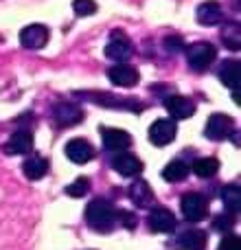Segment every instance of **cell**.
I'll use <instances>...</instances> for the list:
<instances>
[{
    "label": "cell",
    "mask_w": 241,
    "mask_h": 250,
    "mask_svg": "<svg viewBox=\"0 0 241 250\" xmlns=\"http://www.w3.org/2000/svg\"><path fill=\"white\" fill-rule=\"evenodd\" d=\"M217 169H220V163H217L215 158H198L193 163V173L198 178H211V176H215Z\"/></svg>",
    "instance_id": "23"
},
{
    "label": "cell",
    "mask_w": 241,
    "mask_h": 250,
    "mask_svg": "<svg viewBox=\"0 0 241 250\" xmlns=\"http://www.w3.org/2000/svg\"><path fill=\"white\" fill-rule=\"evenodd\" d=\"M101 138H103V147L108 151H125L132 145V136L123 129H101Z\"/></svg>",
    "instance_id": "10"
},
{
    "label": "cell",
    "mask_w": 241,
    "mask_h": 250,
    "mask_svg": "<svg viewBox=\"0 0 241 250\" xmlns=\"http://www.w3.org/2000/svg\"><path fill=\"white\" fill-rule=\"evenodd\" d=\"M235 132V121L226 114H213L206 121V127H204V134L211 141H221V138L233 136Z\"/></svg>",
    "instance_id": "4"
},
{
    "label": "cell",
    "mask_w": 241,
    "mask_h": 250,
    "mask_svg": "<svg viewBox=\"0 0 241 250\" xmlns=\"http://www.w3.org/2000/svg\"><path fill=\"white\" fill-rule=\"evenodd\" d=\"M176 244L180 246V250H206V233L200 229L182 230Z\"/></svg>",
    "instance_id": "14"
},
{
    "label": "cell",
    "mask_w": 241,
    "mask_h": 250,
    "mask_svg": "<svg viewBox=\"0 0 241 250\" xmlns=\"http://www.w3.org/2000/svg\"><path fill=\"white\" fill-rule=\"evenodd\" d=\"M117 215L120 217V222H123V226H125V229H134V226H136V217H134V215H129V213L120 211V213H117Z\"/></svg>",
    "instance_id": "31"
},
{
    "label": "cell",
    "mask_w": 241,
    "mask_h": 250,
    "mask_svg": "<svg viewBox=\"0 0 241 250\" xmlns=\"http://www.w3.org/2000/svg\"><path fill=\"white\" fill-rule=\"evenodd\" d=\"M88 193H90V180L88 178H77L73 185L66 187V195H70V198H83Z\"/></svg>",
    "instance_id": "24"
},
{
    "label": "cell",
    "mask_w": 241,
    "mask_h": 250,
    "mask_svg": "<svg viewBox=\"0 0 241 250\" xmlns=\"http://www.w3.org/2000/svg\"><path fill=\"white\" fill-rule=\"evenodd\" d=\"M110 38H112V40H110V44L105 46V55H108L110 60L119 62V64L127 62L129 57H132V53H134V46L129 44V40H125L120 31H117V33H112Z\"/></svg>",
    "instance_id": "6"
},
{
    "label": "cell",
    "mask_w": 241,
    "mask_h": 250,
    "mask_svg": "<svg viewBox=\"0 0 241 250\" xmlns=\"http://www.w3.org/2000/svg\"><path fill=\"white\" fill-rule=\"evenodd\" d=\"M164 48L171 53H180L182 48H184V42H182V38H178V35H171V38L164 40Z\"/></svg>",
    "instance_id": "30"
},
{
    "label": "cell",
    "mask_w": 241,
    "mask_h": 250,
    "mask_svg": "<svg viewBox=\"0 0 241 250\" xmlns=\"http://www.w3.org/2000/svg\"><path fill=\"white\" fill-rule=\"evenodd\" d=\"M112 167H114V171H119L120 176H125V178H134L142 171L141 160H138L134 154H123V151L112 158Z\"/></svg>",
    "instance_id": "12"
},
{
    "label": "cell",
    "mask_w": 241,
    "mask_h": 250,
    "mask_svg": "<svg viewBox=\"0 0 241 250\" xmlns=\"http://www.w3.org/2000/svg\"><path fill=\"white\" fill-rule=\"evenodd\" d=\"M86 222L90 229L99 230V233H108L117 222V211H114L112 202H108L103 198L92 200L86 208Z\"/></svg>",
    "instance_id": "1"
},
{
    "label": "cell",
    "mask_w": 241,
    "mask_h": 250,
    "mask_svg": "<svg viewBox=\"0 0 241 250\" xmlns=\"http://www.w3.org/2000/svg\"><path fill=\"white\" fill-rule=\"evenodd\" d=\"M108 77L114 86L120 88H132L138 83V70L129 64H117L108 70Z\"/></svg>",
    "instance_id": "8"
},
{
    "label": "cell",
    "mask_w": 241,
    "mask_h": 250,
    "mask_svg": "<svg viewBox=\"0 0 241 250\" xmlns=\"http://www.w3.org/2000/svg\"><path fill=\"white\" fill-rule=\"evenodd\" d=\"M189 176V167L184 165V160H171L167 167L162 169V178L167 182H182Z\"/></svg>",
    "instance_id": "21"
},
{
    "label": "cell",
    "mask_w": 241,
    "mask_h": 250,
    "mask_svg": "<svg viewBox=\"0 0 241 250\" xmlns=\"http://www.w3.org/2000/svg\"><path fill=\"white\" fill-rule=\"evenodd\" d=\"M66 156H68V160H73V163H77V165H86L88 160H92L95 149H92V145L88 141H83V138H73V141L66 145Z\"/></svg>",
    "instance_id": "11"
},
{
    "label": "cell",
    "mask_w": 241,
    "mask_h": 250,
    "mask_svg": "<svg viewBox=\"0 0 241 250\" xmlns=\"http://www.w3.org/2000/svg\"><path fill=\"white\" fill-rule=\"evenodd\" d=\"M176 134H178V127L171 119H156L149 127V141L156 147H164L169 143H173Z\"/></svg>",
    "instance_id": "5"
},
{
    "label": "cell",
    "mask_w": 241,
    "mask_h": 250,
    "mask_svg": "<svg viewBox=\"0 0 241 250\" xmlns=\"http://www.w3.org/2000/svg\"><path fill=\"white\" fill-rule=\"evenodd\" d=\"M239 70H241V66H239L237 60H226V62H221L217 75H220V79L230 88V90H237L239 88Z\"/></svg>",
    "instance_id": "18"
},
{
    "label": "cell",
    "mask_w": 241,
    "mask_h": 250,
    "mask_svg": "<svg viewBox=\"0 0 241 250\" xmlns=\"http://www.w3.org/2000/svg\"><path fill=\"white\" fill-rule=\"evenodd\" d=\"M22 171H24V176L29 180H40L48 171V160L42 158V156H31V158H26L22 163Z\"/></svg>",
    "instance_id": "19"
},
{
    "label": "cell",
    "mask_w": 241,
    "mask_h": 250,
    "mask_svg": "<svg viewBox=\"0 0 241 250\" xmlns=\"http://www.w3.org/2000/svg\"><path fill=\"white\" fill-rule=\"evenodd\" d=\"M239 246H241V242H239L237 235H226V237L221 239V244H220L217 250H241Z\"/></svg>",
    "instance_id": "29"
},
{
    "label": "cell",
    "mask_w": 241,
    "mask_h": 250,
    "mask_svg": "<svg viewBox=\"0 0 241 250\" xmlns=\"http://www.w3.org/2000/svg\"><path fill=\"white\" fill-rule=\"evenodd\" d=\"M164 105H167L169 114H171L173 119H189V117H193V112H195V104L182 95L169 97V99L164 101Z\"/></svg>",
    "instance_id": "16"
},
{
    "label": "cell",
    "mask_w": 241,
    "mask_h": 250,
    "mask_svg": "<svg viewBox=\"0 0 241 250\" xmlns=\"http://www.w3.org/2000/svg\"><path fill=\"white\" fill-rule=\"evenodd\" d=\"M180 208L184 220L189 222H202L208 215V202L202 193H186L180 200Z\"/></svg>",
    "instance_id": "3"
},
{
    "label": "cell",
    "mask_w": 241,
    "mask_h": 250,
    "mask_svg": "<svg viewBox=\"0 0 241 250\" xmlns=\"http://www.w3.org/2000/svg\"><path fill=\"white\" fill-rule=\"evenodd\" d=\"M213 229L220 230V233L230 230L233 229V215H230V213H221V215H217L215 220H213Z\"/></svg>",
    "instance_id": "28"
},
{
    "label": "cell",
    "mask_w": 241,
    "mask_h": 250,
    "mask_svg": "<svg viewBox=\"0 0 241 250\" xmlns=\"http://www.w3.org/2000/svg\"><path fill=\"white\" fill-rule=\"evenodd\" d=\"M184 55H186V62H189V66L193 70H206L208 66L215 62L217 51H215V46L208 42H195L186 48Z\"/></svg>",
    "instance_id": "2"
},
{
    "label": "cell",
    "mask_w": 241,
    "mask_h": 250,
    "mask_svg": "<svg viewBox=\"0 0 241 250\" xmlns=\"http://www.w3.org/2000/svg\"><path fill=\"white\" fill-rule=\"evenodd\" d=\"M239 24H228L224 31V44L230 48V51H239V31L233 35V31L237 29Z\"/></svg>",
    "instance_id": "27"
},
{
    "label": "cell",
    "mask_w": 241,
    "mask_h": 250,
    "mask_svg": "<svg viewBox=\"0 0 241 250\" xmlns=\"http://www.w3.org/2000/svg\"><path fill=\"white\" fill-rule=\"evenodd\" d=\"M195 16H198L200 24H204V26H217L221 22V18H224V13H221L220 2H213V0H208V2L200 4Z\"/></svg>",
    "instance_id": "17"
},
{
    "label": "cell",
    "mask_w": 241,
    "mask_h": 250,
    "mask_svg": "<svg viewBox=\"0 0 241 250\" xmlns=\"http://www.w3.org/2000/svg\"><path fill=\"white\" fill-rule=\"evenodd\" d=\"M129 198L134 200L136 207H147L154 200V193H151V187L145 180H136L132 185V189H129Z\"/></svg>",
    "instance_id": "20"
},
{
    "label": "cell",
    "mask_w": 241,
    "mask_h": 250,
    "mask_svg": "<svg viewBox=\"0 0 241 250\" xmlns=\"http://www.w3.org/2000/svg\"><path fill=\"white\" fill-rule=\"evenodd\" d=\"M149 226L154 233L169 235L176 230V215L169 208H154L149 213Z\"/></svg>",
    "instance_id": "9"
},
{
    "label": "cell",
    "mask_w": 241,
    "mask_h": 250,
    "mask_svg": "<svg viewBox=\"0 0 241 250\" xmlns=\"http://www.w3.org/2000/svg\"><path fill=\"white\" fill-rule=\"evenodd\" d=\"M31 149H33V134H31L29 129H18V132H13L9 143L4 145L7 154H29Z\"/></svg>",
    "instance_id": "13"
},
{
    "label": "cell",
    "mask_w": 241,
    "mask_h": 250,
    "mask_svg": "<svg viewBox=\"0 0 241 250\" xmlns=\"http://www.w3.org/2000/svg\"><path fill=\"white\" fill-rule=\"evenodd\" d=\"M86 99L90 101H99V104L103 105H114V108H127L134 104V101H127V99H119V97H99V95H83Z\"/></svg>",
    "instance_id": "25"
},
{
    "label": "cell",
    "mask_w": 241,
    "mask_h": 250,
    "mask_svg": "<svg viewBox=\"0 0 241 250\" xmlns=\"http://www.w3.org/2000/svg\"><path fill=\"white\" fill-rule=\"evenodd\" d=\"M46 42H48V29L42 24H31L26 29H22L20 33V44L24 48H31V51L46 46Z\"/></svg>",
    "instance_id": "7"
},
{
    "label": "cell",
    "mask_w": 241,
    "mask_h": 250,
    "mask_svg": "<svg viewBox=\"0 0 241 250\" xmlns=\"http://www.w3.org/2000/svg\"><path fill=\"white\" fill-rule=\"evenodd\" d=\"M239 185H228L224 187V191H221V202H224L226 211L230 213V215H237L239 213Z\"/></svg>",
    "instance_id": "22"
},
{
    "label": "cell",
    "mask_w": 241,
    "mask_h": 250,
    "mask_svg": "<svg viewBox=\"0 0 241 250\" xmlns=\"http://www.w3.org/2000/svg\"><path fill=\"white\" fill-rule=\"evenodd\" d=\"M73 11L77 13V16H92V13L97 11V4L92 2V0H75L73 2Z\"/></svg>",
    "instance_id": "26"
},
{
    "label": "cell",
    "mask_w": 241,
    "mask_h": 250,
    "mask_svg": "<svg viewBox=\"0 0 241 250\" xmlns=\"http://www.w3.org/2000/svg\"><path fill=\"white\" fill-rule=\"evenodd\" d=\"M53 117H55V121L61 125V127H70V125L79 123L83 119V112L79 105H73V104H60L55 105V110H53Z\"/></svg>",
    "instance_id": "15"
}]
</instances>
